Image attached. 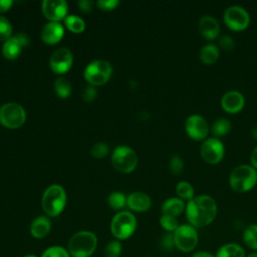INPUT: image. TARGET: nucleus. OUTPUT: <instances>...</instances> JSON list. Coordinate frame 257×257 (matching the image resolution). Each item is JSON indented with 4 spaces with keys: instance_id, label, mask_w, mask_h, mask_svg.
Here are the masks:
<instances>
[{
    "instance_id": "obj_38",
    "label": "nucleus",
    "mask_w": 257,
    "mask_h": 257,
    "mask_svg": "<svg viewBox=\"0 0 257 257\" xmlns=\"http://www.w3.org/2000/svg\"><path fill=\"white\" fill-rule=\"evenodd\" d=\"M119 1L117 0H99L97 1V6L102 10H112L117 7Z\"/></svg>"
},
{
    "instance_id": "obj_30",
    "label": "nucleus",
    "mask_w": 257,
    "mask_h": 257,
    "mask_svg": "<svg viewBox=\"0 0 257 257\" xmlns=\"http://www.w3.org/2000/svg\"><path fill=\"white\" fill-rule=\"evenodd\" d=\"M160 224L168 233H174L179 227L177 218L169 215H162L160 218Z\"/></svg>"
},
{
    "instance_id": "obj_37",
    "label": "nucleus",
    "mask_w": 257,
    "mask_h": 257,
    "mask_svg": "<svg viewBox=\"0 0 257 257\" xmlns=\"http://www.w3.org/2000/svg\"><path fill=\"white\" fill-rule=\"evenodd\" d=\"M219 45H220V47L223 48L224 50L230 51V50L234 49V47H235V41H234V39H233L231 36H229V35H224V36H222V37L220 38V40H219Z\"/></svg>"
},
{
    "instance_id": "obj_27",
    "label": "nucleus",
    "mask_w": 257,
    "mask_h": 257,
    "mask_svg": "<svg viewBox=\"0 0 257 257\" xmlns=\"http://www.w3.org/2000/svg\"><path fill=\"white\" fill-rule=\"evenodd\" d=\"M54 90L58 97L66 98L71 93V84L66 78L59 77L54 82Z\"/></svg>"
},
{
    "instance_id": "obj_36",
    "label": "nucleus",
    "mask_w": 257,
    "mask_h": 257,
    "mask_svg": "<svg viewBox=\"0 0 257 257\" xmlns=\"http://www.w3.org/2000/svg\"><path fill=\"white\" fill-rule=\"evenodd\" d=\"M108 153V147L104 143H96L91 148V155L96 159H101L105 157Z\"/></svg>"
},
{
    "instance_id": "obj_41",
    "label": "nucleus",
    "mask_w": 257,
    "mask_h": 257,
    "mask_svg": "<svg viewBox=\"0 0 257 257\" xmlns=\"http://www.w3.org/2000/svg\"><path fill=\"white\" fill-rule=\"evenodd\" d=\"M12 4L13 2L11 0H0V13L8 11L11 8Z\"/></svg>"
},
{
    "instance_id": "obj_19",
    "label": "nucleus",
    "mask_w": 257,
    "mask_h": 257,
    "mask_svg": "<svg viewBox=\"0 0 257 257\" xmlns=\"http://www.w3.org/2000/svg\"><path fill=\"white\" fill-rule=\"evenodd\" d=\"M126 205L136 212H146L151 208V198L143 192H135L126 197Z\"/></svg>"
},
{
    "instance_id": "obj_43",
    "label": "nucleus",
    "mask_w": 257,
    "mask_h": 257,
    "mask_svg": "<svg viewBox=\"0 0 257 257\" xmlns=\"http://www.w3.org/2000/svg\"><path fill=\"white\" fill-rule=\"evenodd\" d=\"M191 257H215V256H213L210 252H207V251H199L194 253Z\"/></svg>"
},
{
    "instance_id": "obj_21",
    "label": "nucleus",
    "mask_w": 257,
    "mask_h": 257,
    "mask_svg": "<svg viewBox=\"0 0 257 257\" xmlns=\"http://www.w3.org/2000/svg\"><path fill=\"white\" fill-rule=\"evenodd\" d=\"M185 209H186L185 202L180 198L167 199L162 205L163 215H169L173 217H177L181 215Z\"/></svg>"
},
{
    "instance_id": "obj_11",
    "label": "nucleus",
    "mask_w": 257,
    "mask_h": 257,
    "mask_svg": "<svg viewBox=\"0 0 257 257\" xmlns=\"http://www.w3.org/2000/svg\"><path fill=\"white\" fill-rule=\"evenodd\" d=\"M200 156L208 164H218L225 156V147L219 139L207 138L200 147Z\"/></svg>"
},
{
    "instance_id": "obj_40",
    "label": "nucleus",
    "mask_w": 257,
    "mask_h": 257,
    "mask_svg": "<svg viewBox=\"0 0 257 257\" xmlns=\"http://www.w3.org/2000/svg\"><path fill=\"white\" fill-rule=\"evenodd\" d=\"M92 6H93L92 1H89V0H80V1H78V7L84 13H89L92 10Z\"/></svg>"
},
{
    "instance_id": "obj_39",
    "label": "nucleus",
    "mask_w": 257,
    "mask_h": 257,
    "mask_svg": "<svg viewBox=\"0 0 257 257\" xmlns=\"http://www.w3.org/2000/svg\"><path fill=\"white\" fill-rule=\"evenodd\" d=\"M96 93L97 92H96V89L94 88V86L90 85L84 89V91L82 93V97L85 101L89 102V101H92L96 97Z\"/></svg>"
},
{
    "instance_id": "obj_12",
    "label": "nucleus",
    "mask_w": 257,
    "mask_h": 257,
    "mask_svg": "<svg viewBox=\"0 0 257 257\" xmlns=\"http://www.w3.org/2000/svg\"><path fill=\"white\" fill-rule=\"evenodd\" d=\"M185 131L194 141H205L209 134V124L200 114H191L185 121Z\"/></svg>"
},
{
    "instance_id": "obj_24",
    "label": "nucleus",
    "mask_w": 257,
    "mask_h": 257,
    "mask_svg": "<svg viewBox=\"0 0 257 257\" xmlns=\"http://www.w3.org/2000/svg\"><path fill=\"white\" fill-rule=\"evenodd\" d=\"M231 127H232V124L228 118L220 117L213 122L211 131H212V134L215 136V138L219 139L221 137H225L226 135H228L231 131Z\"/></svg>"
},
{
    "instance_id": "obj_4",
    "label": "nucleus",
    "mask_w": 257,
    "mask_h": 257,
    "mask_svg": "<svg viewBox=\"0 0 257 257\" xmlns=\"http://www.w3.org/2000/svg\"><path fill=\"white\" fill-rule=\"evenodd\" d=\"M66 205V194L59 185L49 186L43 193L41 206L44 213L49 217L58 216Z\"/></svg>"
},
{
    "instance_id": "obj_14",
    "label": "nucleus",
    "mask_w": 257,
    "mask_h": 257,
    "mask_svg": "<svg viewBox=\"0 0 257 257\" xmlns=\"http://www.w3.org/2000/svg\"><path fill=\"white\" fill-rule=\"evenodd\" d=\"M30 42L29 37L20 33L14 36H11L8 40H6L2 47L3 56L7 59H16L22 52V49L26 47Z\"/></svg>"
},
{
    "instance_id": "obj_2",
    "label": "nucleus",
    "mask_w": 257,
    "mask_h": 257,
    "mask_svg": "<svg viewBox=\"0 0 257 257\" xmlns=\"http://www.w3.org/2000/svg\"><path fill=\"white\" fill-rule=\"evenodd\" d=\"M97 246V238L90 231H79L73 234L67 243L71 257H90Z\"/></svg>"
},
{
    "instance_id": "obj_46",
    "label": "nucleus",
    "mask_w": 257,
    "mask_h": 257,
    "mask_svg": "<svg viewBox=\"0 0 257 257\" xmlns=\"http://www.w3.org/2000/svg\"><path fill=\"white\" fill-rule=\"evenodd\" d=\"M23 257H37V256H35V255H33V254H27V255H25V256H23Z\"/></svg>"
},
{
    "instance_id": "obj_7",
    "label": "nucleus",
    "mask_w": 257,
    "mask_h": 257,
    "mask_svg": "<svg viewBox=\"0 0 257 257\" xmlns=\"http://www.w3.org/2000/svg\"><path fill=\"white\" fill-rule=\"evenodd\" d=\"M26 119L24 108L16 102H7L0 108V122L8 128L20 127Z\"/></svg>"
},
{
    "instance_id": "obj_23",
    "label": "nucleus",
    "mask_w": 257,
    "mask_h": 257,
    "mask_svg": "<svg viewBox=\"0 0 257 257\" xmlns=\"http://www.w3.org/2000/svg\"><path fill=\"white\" fill-rule=\"evenodd\" d=\"M215 257H245V252L240 245L228 243L219 248Z\"/></svg>"
},
{
    "instance_id": "obj_28",
    "label": "nucleus",
    "mask_w": 257,
    "mask_h": 257,
    "mask_svg": "<svg viewBox=\"0 0 257 257\" xmlns=\"http://www.w3.org/2000/svg\"><path fill=\"white\" fill-rule=\"evenodd\" d=\"M64 22L66 27L73 33H80L85 29V22L78 16L67 15Z\"/></svg>"
},
{
    "instance_id": "obj_15",
    "label": "nucleus",
    "mask_w": 257,
    "mask_h": 257,
    "mask_svg": "<svg viewBox=\"0 0 257 257\" xmlns=\"http://www.w3.org/2000/svg\"><path fill=\"white\" fill-rule=\"evenodd\" d=\"M41 9L47 19L58 22L67 16L68 6L64 0H44L41 4Z\"/></svg>"
},
{
    "instance_id": "obj_17",
    "label": "nucleus",
    "mask_w": 257,
    "mask_h": 257,
    "mask_svg": "<svg viewBox=\"0 0 257 257\" xmlns=\"http://www.w3.org/2000/svg\"><path fill=\"white\" fill-rule=\"evenodd\" d=\"M198 28L203 37L208 40H213L220 33V25L216 18L211 15H204L200 18Z\"/></svg>"
},
{
    "instance_id": "obj_16",
    "label": "nucleus",
    "mask_w": 257,
    "mask_h": 257,
    "mask_svg": "<svg viewBox=\"0 0 257 257\" xmlns=\"http://www.w3.org/2000/svg\"><path fill=\"white\" fill-rule=\"evenodd\" d=\"M244 105L245 98L237 90H229L222 95L221 106L228 113H237L243 109Z\"/></svg>"
},
{
    "instance_id": "obj_5",
    "label": "nucleus",
    "mask_w": 257,
    "mask_h": 257,
    "mask_svg": "<svg viewBox=\"0 0 257 257\" xmlns=\"http://www.w3.org/2000/svg\"><path fill=\"white\" fill-rule=\"evenodd\" d=\"M137 228L136 217L127 211H121L115 214L110 223V231L118 240H124L131 237Z\"/></svg>"
},
{
    "instance_id": "obj_6",
    "label": "nucleus",
    "mask_w": 257,
    "mask_h": 257,
    "mask_svg": "<svg viewBox=\"0 0 257 257\" xmlns=\"http://www.w3.org/2000/svg\"><path fill=\"white\" fill-rule=\"evenodd\" d=\"M112 68L109 62L101 59L91 61L84 69V78L91 85H102L110 77Z\"/></svg>"
},
{
    "instance_id": "obj_34",
    "label": "nucleus",
    "mask_w": 257,
    "mask_h": 257,
    "mask_svg": "<svg viewBox=\"0 0 257 257\" xmlns=\"http://www.w3.org/2000/svg\"><path fill=\"white\" fill-rule=\"evenodd\" d=\"M12 35V26L10 22L0 15V40H8Z\"/></svg>"
},
{
    "instance_id": "obj_13",
    "label": "nucleus",
    "mask_w": 257,
    "mask_h": 257,
    "mask_svg": "<svg viewBox=\"0 0 257 257\" xmlns=\"http://www.w3.org/2000/svg\"><path fill=\"white\" fill-rule=\"evenodd\" d=\"M73 57L68 48L61 47L56 49L50 56L49 64L53 72L57 74H63L67 72L72 65Z\"/></svg>"
},
{
    "instance_id": "obj_31",
    "label": "nucleus",
    "mask_w": 257,
    "mask_h": 257,
    "mask_svg": "<svg viewBox=\"0 0 257 257\" xmlns=\"http://www.w3.org/2000/svg\"><path fill=\"white\" fill-rule=\"evenodd\" d=\"M122 251L121 244L118 241L108 242L103 250L104 257H119Z\"/></svg>"
},
{
    "instance_id": "obj_45",
    "label": "nucleus",
    "mask_w": 257,
    "mask_h": 257,
    "mask_svg": "<svg viewBox=\"0 0 257 257\" xmlns=\"http://www.w3.org/2000/svg\"><path fill=\"white\" fill-rule=\"evenodd\" d=\"M247 257H257V253H252V254L248 255Z\"/></svg>"
},
{
    "instance_id": "obj_3",
    "label": "nucleus",
    "mask_w": 257,
    "mask_h": 257,
    "mask_svg": "<svg viewBox=\"0 0 257 257\" xmlns=\"http://www.w3.org/2000/svg\"><path fill=\"white\" fill-rule=\"evenodd\" d=\"M257 184V170L249 165H239L229 176V185L237 193L250 191Z\"/></svg>"
},
{
    "instance_id": "obj_22",
    "label": "nucleus",
    "mask_w": 257,
    "mask_h": 257,
    "mask_svg": "<svg viewBox=\"0 0 257 257\" xmlns=\"http://www.w3.org/2000/svg\"><path fill=\"white\" fill-rule=\"evenodd\" d=\"M220 55L219 48L214 44H206L200 50V59L205 64H213L215 63Z\"/></svg>"
},
{
    "instance_id": "obj_8",
    "label": "nucleus",
    "mask_w": 257,
    "mask_h": 257,
    "mask_svg": "<svg viewBox=\"0 0 257 257\" xmlns=\"http://www.w3.org/2000/svg\"><path fill=\"white\" fill-rule=\"evenodd\" d=\"M111 162L117 171L121 173H131L138 165V157L133 149L126 146H119L113 150Z\"/></svg>"
},
{
    "instance_id": "obj_1",
    "label": "nucleus",
    "mask_w": 257,
    "mask_h": 257,
    "mask_svg": "<svg viewBox=\"0 0 257 257\" xmlns=\"http://www.w3.org/2000/svg\"><path fill=\"white\" fill-rule=\"evenodd\" d=\"M185 211L190 225L195 228H203L215 220L218 209L216 201L212 197L201 195L190 200Z\"/></svg>"
},
{
    "instance_id": "obj_18",
    "label": "nucleus",
    "mask_w": 257,
    "mask_h": 257,
    "mask_svg": "<svg viewBox=\"0 0 257 257\" xmlns=\"http://www.w3.org/2000/svg\"><path fill=\"white\" fill-rule=\"evenodd\" d=\"M64 34V28L59 22L50 21L41 30V39L47 44L58 43Z\"/></svg>"
},
{
    "instance_id": "obj_9",
    "label": "nucleus",
    "mask_w": 257,
    "mask_h": 257,
    "mask_svg": "<svg viewBox=\"0 0 257 257\" xmlns=\"http://www.w3.org/2000/svg\"><path fill=\"white\" fill-rule=\"evenodd\" d=\"M173 235L176 248L182 252H190L198 244L199 237L197 230L190 224L179 225Z\"/></svg>"
},
{
    "instance_id": "obj_29",
    "label": "nucleus",
    "mask_w": 257,
    "mask_h": 257,
    "mask_svg": "<svg viewBox=\"0 0 257 257\" xmlns=\"http://www.w3.org/2000/svg\"><path fill=\"white\" fill-rule=\"evenodd\" d=\"M107 203L113 210H119L126 205V197L121 192H112L107 198Z\"/></svg>"
},
{
    "instance_id": "obj_42",
    "label": "nucleus",
    "mask_w": 257,
    "mask_h": 257,
    "mask_svg": "<svg viewBox=\"0 0 257 257\" xmlns=\"http://www.w3.org/2000/svg\"><path fill=\"white\" fill-rule=\"evenodd\" d=\"M250 161H251L252 167L257 170V147L253 149L251 156H250Z\"/></svg>"
},
{
    "instance_id": "obj_35",
    "label": "nucleus",
    "mask_w": 257,
    "mask_h": 257,
    "mask_svg": "<svg viewBox=\"0 0 257 257\" xmlns=\"http://www.w3.org/2000/svg\"><path fill=\"white\" fill-rule=\"evenodd\" d=\"M160 247L162 250L166 252L172 251L176 246H175V241H174V235L172 233H167L162 236L160 240Z\"/></svg>"
},
{
    "instance_id": "obj_20",
    "label": "nucleus",
    "mask_w": 257,
    "mask_h": 257,
    "mask_svg": "<svg viewBox=\"0 0 257 257\" xmlns=\"http://www.w3.org/2000/svg\"><path fill=\"white\" fill-rule=\"evenodd\" d=\"M51 230V223L47 217L39 216L35 218L30 225V233L35 239H42L48 235Z\"/></svg>"
},
{
    "instance_id": "obj_10",
    "label": "nucleus",
    "mask_w": 257,
    "mask_h": 257,
    "mask_svg": "<svg viewBox=\"0 0 257 257\" xmlns=\"http://www.w3.org/2000/svg\"><path fill=\"white\" fill-rule=\"evenodd\" d=\"M225 24L234 31H242L249 26L250 16L247 10L239 5L229 6L223 16Z\"/></svg>"
},
{
    "instance_id": "obj_25",
    "label": "nucleus",
    "mask_w": 257,
    "mask_h": 257,
    "mask_svg": "<svg viewBox=\"0 0 257 257\" xmlns=\"http://www.w3.org/2000/svg\"><path fill=\"white\" fill-rule=\"evenodd\" d=\"M176 193L180 199H182L183 201L186 200L189 202L190 200H192L194 198L195 190L189 182L181 181L176 186Z\"/></svg>"
},
{
    "instance_id": "obj_44",
    "label": "nucleus",
    "mask_w": 257,
    "mask_h": 257,
    "mask_svg": "<svg viewBox=\"0 0 257 257\" xmlns=\"http://www.w3.org/2000/svg\"><path fill=\"white\" fill-rule=\"evenodd\" d=\"M252 137L257 140V124L252 128Z\"/></svg>"
},
{
    "instance_id": "obj_32",
    "label": "nucleus",
    "mask_w": 257,
    "mask_h": 257,
    "mask_svg": "<svg viewBox=\"0 0 257 257\" xmlns=\"http://www.w3.org/2000/svg\"><path fill=\"white\" fill-rule=\"evenodd\" d=\"M41 257H71L67 249L60 246H51L44 250Z\"/></svg>"
},
{
    "instance_id": "obj_26",
    "label": "nucleus",
    "mask_w": 257,
    "mask_h": 257,
    "mask_svg": "<svg viewBox=\"0 0 257 257\" xmlns=\"http://www.w3.org/2000/svg\"><path fill=\"white\" fill-rule=\"evenodd\" d=\"M244 243L251 249L257 250V225H249L243 233Z\"/></svg>"
},
{
    "instance_id": "obj_33",
    "label": "nucleus",
    "mask_w": 257,
    "mask_h": 257,
    "mask_svg": "<svg viewBox=\"0 0 257 257\" xmlns=\"http://www.w3.org/2000/svg\"><path fill=\"white\" fill-rule=\"evenodd\" d=\"M169 168L172 174L180 175L184 170L183 159L179 155H173L169 162Z\"/></svg>"
}]
</instances>
